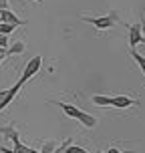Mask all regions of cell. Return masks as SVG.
<instances>
[{
	"mask_svg": "<svg viewBox=\"0 0 145 153\" xmlns=\"http://www.w3.org/2000/svg\"><path fill=\"white\" fill-rule=\"evenodd\" d=\"M93 103L97 107H117L127 109L133 105H139V101L129 95H93Z\"/></svg>",
	"mask_w": 145,
	"mask_h": 153,
	"instance_id": "6da1fadb",
	"label": "cell"
},
{
	"mask_svg": "<svg viewBox=\"0 0 145 153\" xmlns=\"http://www.w3.org/2000/svg\"><path fill=\"white\" fill-rule=\"evenodd\" d=\"M53 105H57V107L61 109L62 113L67 115V117H71V119H77V121L81 123V125H85L87 129H93L95 125H97V119L93 117V115L85 113V111H81L79 107H75V105H69V103H62V101H51Z\"/></svg>",
	"mask_w": 145,
	"mask_h": 153,
	"instance_id": "7a4b0ae2",
	"label": "cell"
},
{
	"mask_svg": "<svg viewBox=\"0 0 145 153\" xmlns=\"http://www.w3.org/2000/svg\"><path fill=\"white\" fill-rule=\"evenodd\" d=\"M81 20L85 22H91L95 28H99V30H105V28H113L115 24L119 22V18L115 12L111 14H105V16H81Z\"/></svg>",
	"mask_w": 145,
	"mask_h": 153,
	"instance_id": "3957f363",
	"label": "cell"
},
{
	"mask_svg": "<svg viewBox=\"0 0 145 153\" xmlns=\"http://www.w3.org/2000/svg\"><path fill=\"white\" fill-rule=\"evenodd\" d=\"M40 65H42V56H40V54H36V56H32L30 61H28L26 65H24L22 76H20V79H18L16 83L20 85V87H22V85H26V83H28V81L32 79V76H34V75L38 73V71H40Z\"/></svg>",
	"mask_w": 145,
	"mask_h": 153,
	"instance_id": "277c9868",
	"label": "cell"
},
{
	"mask_svg": "<svg viewBox=\"0 0 145 153\" xmlns=\"http://www.w3.org/2000/svg\"><path fill=\"white\" fill-rule=\"evenodd\" d=\"M0 22L12 24V26H24V24H26V20L18 18V16H16L10 8H2V10H0Z\"/></svg>",
	"mask_w": 145,
	"mask_h": 153,
	"instance_id": "5b68a950",
	"label": "cell"
},
{
	"mask_svg": "<svg viewBox=\"0 0 145 153\" xmlns=\"http://www.w3.org/2000/svg\"><path fill=\"white\" fill-rule=\"evenodd\" d=\"M125 28L129 30V46L131 48H135L137 45H141V38H143L141 26H139V24H125Z\"/></svg>",
	"mask_w": 145,
	"mask_h": 153,
	"instance_id": "8992f818",
	"label": "cell"
},
{
	"mask_svg": "<svg viewBox=\"0 0 145 153\" xmlns=\"http://www.w3.org/2000/svg\"><path fill=\"white\" fill-rule=\"evenodd\" d=\"M0 131H2V135H4L6 139H10L12 143H16V141H20V137H18V131H16L14 127H12V125H8V127H2Z\"/></svg>",
	"mask_w": 145,
	"mask_h": 153,
	"instance_id": "52a82bcc",
	"label": "cell"
},
{
	"mask_svg": "<svg viewBox=\"0 0 145 153\" xmlns=\"http://www.w3.org/2000/svg\"><path fill=\"white\" fill-rule=\"evenodd\" d=\"M20 53H24V42H22V40H18V42H14L12 46H8V48H6L8 56H10V54H20Z\"/></svg>",
	"mask_w": 145,
	"mask_h": 153,
	"instance_id": "ba28073f",
	"label": "cell"
},
{
	"mask_svg": "<svg viewBox=\"0 0 145 153\" xmlns=\"http://www.w3.org/2000/svg\"><path fill=\"white\" fill-rule=\"evenodd\" d=\"M129 53H131V56L135 59V62H137V65H139V69H141V73H143V75H145V56H141V54H139L137 51H135V48H131Z\"/></svg>",
	"mask_w": 145,
	"mask_h": 153,
	"instance_id": "9c48e42d",
	"label": "cell"
},
{
	"mask_svg": "<svg viewBox=\"0 0 145 153\" xmlns=\"http://www.w3.org/2000/svg\"><path fill=\"white\" fill-rule=\"evenodd\" d=\"M69 145H73V139H71V137H67V139H65V141L61 143V145H57V147H54V151H53V153H65Z\"/></svg>",
	"mask_w": 145,
	"mask_h": 153,
	"instance_id": "30bf717a",
	"label": "cell"
},
{
	"mask_svg": "<svg viewBox=\"0 0 145 153\" xmlns=\"http://www.w3.org/2000/svg\"><path fill=\"white\" fill-rule=\"evenodd\" d=\"M16 26H12V24H4V22H0V34H4V36H8L10 32H14Z\"/></svg>",
	"mask_w": 145,
	"mask_h": 153,
	"instance_id": "8fae6325",
	"label": "cell"
},
{
	"mask_svg": "<svg viewBox=\"0 0 145 153\" xmlns=\"http://www.w3.org/2000/svg\"><path fill=\"white\" fill-rule=\"evenodd\" d=\"M65 153H89V151H85L83 147H79V145H69Z\"/></svg>",
	"mask_w": 145,
	"mask_h": 153,
	"instance_id": "7c38bea8",
	"label": "cell"
},
{
	"mask_svg": "<svg viewBox=\"0 0 145 153\" xmlns=\"http://www.w3.org/2000/svg\"><path fill=\"white\" fill-rule=\"evenodd\" d=\"M0 48H8V36L0 34Z\"/></svg>",
	"mask_w": 145,
	"mask_h": 153,
	"instance_id": "4fadbf2b",
	"label": "cell"
},
{
	"mask_svg": "<svg viewBox=\"0 0 145 153\" xmlns=\"http://www.w3.org/2000/svg\"><path fill=\"white\" fill-rule=\"evenodd\" d=\"M105 153H133V151H119L117 147H109V149H107Z\"/></svg>",
	"mask_w": 145,
	"mask_h": 153,
	"instance_id": "5bb4252c",
	"label": "cell"
},
{
	"mask_svg": "<svg viewBox=\"0 0 145 153\" xmlns=\"http://www.w3.org/2000/svg\"><path fill=\"white\" fill-rule=\"evenodd\" d=\"M2 8H8V0H0V10Z\"/></svg>",
	"mask_w": 145,
	"mask_h": 153,
	"instance_id": "9a60e30c",
	"label": "cell"
},
{
	"mask_svg": "<svg viewBox=\"0 0 145 153\" xmlns=\"http://www.w3.org/2000/svg\"><path fill=\"white\" fill-rule=\"evenodd\" d=\"M24 153H40V151H38V149H32V147H26V151H24Z\"/></svg>",
	"mask_w": 145,
	"mask_h": 153,
	"instance_id": "2e32d148",
	"label": "cell"
},
{
	"mask_svg": "<svg viewBox=\"0 0 145 153\" xmlns=\"http://www.w3.org/2000/svg\"><path fill=\"white\" fill-rule=\"evenodd\" d=\"M141 45H145V38H141Z\"/></svg>",
	"mask_w": 145,
	"mask_h": 153,
	"instance_id": "e0dca14e",
	"label": "cell"
},
{
	"mask_svg": "<svg viewBox=\"0 0 145 153\" xmlns=\"http://www.w3.org/2000/svg\"><path fill=\"white\" fill-rule=\"evenodd\" d=\"M95 153H105V151H95Z\"/></svg>",
	"mask_w": 145,
	"mask_h": 153,
	"instance_id": "ac0fdd59",
	"label": "cell"
},
{
	"mask_svg": "<svg viewBox=\"0 0 145 153\" xmlns=\"http://www.w3.org/2000/svg\"><path fill=\"white\" fill-rule=\"evenodd\" d=\"M34 2H42V0H34Z\"/></svg>",
	"mask_w": 145,
	"mask_h": 153,
	"instance_id": "d6986e66",
	"label": "cell"
},
{
	"mask_svg": "<svg viewBox=\"0 0 145 153\" xmlns=\"http://www.w3.org/2000/svg\"><path fill=\"white\" fill-rule=\"evenodd\" d=\"M143 12H145V8H143Z\"/></svg>",
	"mask_w": 145,
	"mask_h": 153,
	"instance_id": "ffe728a7",
	"label": "cell"
}]
</instances>
